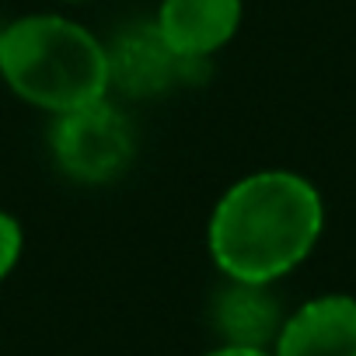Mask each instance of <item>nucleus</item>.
<instances>
[{"label":"nucleus","instance_id":"nucleus-5","mask_svg":"<svg viewBox=\"0 0 356 356\" xmlns=\"http://www.w3.org/2000/svg\"><path fill=\"white\" fill-rule=\"evenodd\" d=\"M273 356H356V297L325 293L283 318Z\"/></svg>","mask_w":356,"mask_h":356},{"label":"nucleus","instance_id":"nucleus-7","mask_svg":"<svg viewBox=\"0 0 356 356\" xmlns=\"http://www.w3.org/2000/svg\"><path fill=\"white\" fill-rule=\"evenodd\" d=\"M213 328L224 346L269 349L283 328V307L269 283L231 280V286L220 290L213 300Z\"/></svg>","mask_w":356,"mask_h":356},{"label":"nucleus","instance_id":"nucleus-9","mask_svg":"<svg viewBox=\"0 0 356 356\" xmlns=\"http://www.w3.org/2000/svg\"><path fill=\"white\" fill-rule=\"evenodd\" d=\"M207 356H273V353L269 349H245V346H220Z\"/></svg>","mask_w":356,"mask_h":356},{"label":"nucleus","instance_id":"nucleus-1","mask_svg":"<svg viewBox=\"0 0 356 356\" xmlns=\"http://www.w3.org/2000/svg\"><path fill=\"white\" fill-rule=\"evenodd\" d=\"M325 207L318 189L293 171L248 175L213 210L210 252L224 276L273 283L297 269L318 245Z\"/></svg>","mask_w":356,"mask_h":356},{"label":"nucleus","instance_id":"nucleus-2","mask_svg":"<svg viewBox=\"0 0 356 356\" xmlns=\"http://www.w3.org/2000/svg\"><path fill=\"white\" fill-rule=\"evenodd\" d=\"M0 74L25 102L60 115L105 98L108 53L81 25L56 15H32L4 29Z\"/></svg>","mask_w":356,"mask_h":356},{"label":"nucleus","instance_id":"nucleus-11","mask_svg":"<svg viewBox=\"0 0 356 356\" xmlns=\"http://www.w3.org/2000/svg\"><path fill=\"white\" fill-rule=\"evenodd\" d=\"M0 39H4V29H0Z\"/></svg>","mask_w":356,"mask_h":356},{"label":"nucleus","instance_id":"nucleus-6","mask_svg":"<svg viewBox=\"0 0 356 356\" xmlns=\"http://www.w3.org/2000/svg\"><path fill=\"white\" fill-rule=\"evenodd\" d=\"M157 32L182 53L210 60L241 25V0H161Z\"/></svg>","mask_w":356,"mask_h":356},{"label":"nucleus","instance_id":"nucleus-3","mask_svg":"<svg viewBox=\"0 0 356 356\" xmlns=\"http://www.w3.org/2000/svg\"><path fill=\"white\" fill-rule=\"evenodd\" d=\"M56 164L77 182H108L133 161V126L105 98L60 112L49 133Z\"/></svg>","mask_w":356,"mask_h":356},{"label":"nucleus","instance_id":"nucleus-4","mask_svg":"<svg viewBox=\"0 0 356 356\" xmlns=\"http://www.w3.org/2000/svg\"><path fill=\"white\" fill-rule=\"evenodd\" d=\"M108 53V88L122 91L126 98H157L175 88L203 84L210 77V60L182 56L157 25H129L115 35Z\"/></svg>","mask_w":356,"mask_h":356},{"label":"nucleus","instance_id":"nucleus-10","mask_svg":"<svg viewBox=\"0 0 356 356\" xmlns=\"http://www.w3.org/2000/svg\"><path fill=\"white\" fill-rule=\"evenodd\" d=\"M67 4H84V0H67Z\"/></svg>","mask_w":356,"mask_h":356},{"label":"nucleus","instance_id":"nucleus-8","mask_svg":"<svg viewBox=\"0 0 356 356\" xmlns=\"http://www.w3.org/2000/svg\"><path fill=\"white\" fill-rule=\"evenodd\" d=\"M22 259V224L11 213H0V280Z\"/></svg>","mask_w":356,"mask_h":356}]
</instances>
